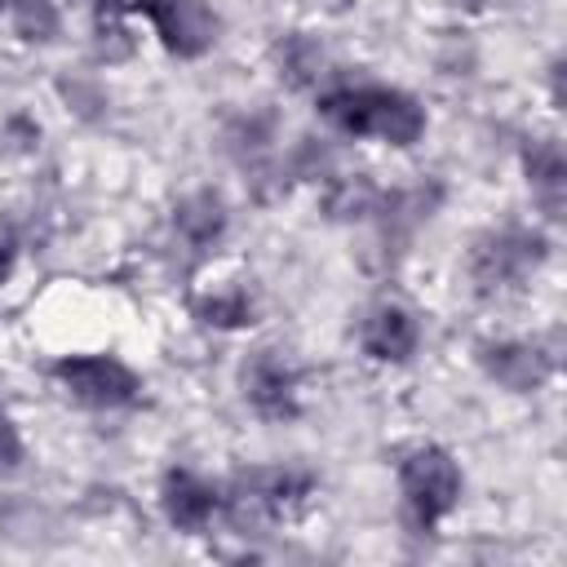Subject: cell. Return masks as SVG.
I'll list each match as a JSON object with an SVG mask.
<instances>
[{
  "label": "cell",
  "mask_w": 567,
  "mask_h": 567,
  "mask_svg": "<svg viewBox=\"0 0 567 567\" xmlns=\"http://www.w3.org/2000/svg\"><path fill=\"white\" fill-rule=\"evenodd\" d=\"M461 465L447 447L439 443H421L399 461V492H403V509L408 523L416 532H434L461 501Z\"/></svg>",
  "instance_id": "3"
},
{
  "label": "cell",
  "mask_w": 567,
  "mask_h": 567,
  "mask_svg": "<svg viewBox=\"0 0 567 567\" xmlns=\"http://www.w3.org/2000/svg\"><path fill=\"white\" fill-rule=\"evenodd\" d=\"M226 204H221V195H213V190H195V195H186L177 208H173V226H177V235L190 244V248H213L221 235H226Z\"/></svg>",
  "instance_id": "12"
},
{
  "label": "cell",
  "mask_w": 567,
  "mask_h": 567,
  "mask_svg": "<svg viewBox=\"0 0 567 567\" xmlns=\"http://www.w3.org/2000/svg\"><path fill=\"white\" fill-rule=\"evenodd\" d=\"M359 346L377 363H408L416 354V346H421V323H416V315L408 306L385 301V306L368 310V319L359 328Z\"/></svg>",
  "instance_id": "10"
},
{
  "label": "cell",
  "mask_w": 567,
  "mask_h": 567,
  "mask_svg": "<svg viewBox=\"0 0 567 567\" xmlns=\"http://www.w3.org/2000/svg\"><path fill=\"white\" fill-rule=\"evenodd\" d=\"M195 315L208 328H244V323H252V297L230 284V288H217V292L199 297L195 301Z\"/></svg>",
  "instance_id": "15"
},
{
  "label": "cell",
  "mask_w": 567,
  "mask_h": 567,
  "mask_svg": "<svg viewBox=\"0 0 567 567\" xmlns=\"http://www.w3.org/2000/svg\"><path fill=\"white\" fill-rule=\"evenodd\" d=\"M9 22L27 44H49L62 31V13L53 0H9Z\"/></svg>",
  "instance_id": "13"
},
{
  "label": "cell",
  "mask_w": 567,
  "mask_h": 567,
  "mask_svg": "<svg viewBox=\"0 0 567 567\" xmlns=\"http://www.w3.org/2000/svg\"><path fill=\"white\" fill-rule=\"evenodd\" d=\"M275 58H279V75L288 80V84H315L323 71V49L310 40V35H288V40H279V49H275Z\"/></svg>",
  "instance_id": "14"
},
{
  "label": "cell",
  "mask_w": 567,
  "mask_h": 567,
  "mask_svg": "<svg viewBox=\"0 0 567 567\" xmlns=\"http://www.w3.org/2000/svg\"><path fill=\"white\" fill-rule=\"evenodd\" d=\"M523 173L532 195L540 199V208L558 221L563 217V190H567V155L558 146V137H536L523 146Z\"/></svg>",
  "instance_id": "11"
},
{
  "label": "cell",
  "mask_w": 567,
  "mask_h": 567,
  "mask_svg": "<svg viewBox=\"0 0 567 567\" xmlns=\"http://www.w3.org/2000/svg\"><path fill=\"white\" fill-rule=\"evenodd\" d=\"M9 266H13V244H9V239H0V279L9 275Z\"/></svg>",
  "instance_id": "17"
},
{
  "label": "cell",
  "mask_w": 567,
  "mask_h": 567,
  "mask_svg": "<svg viewBox=\"0 0 567 567\" xmlns=\"http://www.w3.org/2000/svg\"><path fill=\"white\" fill-rule=\"evenodd\" d=\"M319 115L346 137H377L390 146H412L425 133V106L390 84H332L319 93Z\"/></svg>",
  "instance_id": "1"
},
{
  "label": "cell",
  "mask_w": 567,
  "mask_h": 567,
  "mask_svg": "<svg viewBox=\"0 0 567 567\" xmlns=\"http://www.w3.org/2000/svg\"><path fill=\"white\" fill-rule=\"evenodd\" d=\"M310 492H315V474L292 465H261L230 478V487L221 492V509L239 532H248V527H270L279 518H292L310 501Z\"/></svg>",
  "instance_id": "2"
},
{
  "label": "cell",
  "mask_w": 567,
  "mask_h": 567,
  "mask_svg": "<svg viewBox=\"0 0 567 567\" xmlns=\"http://www.w3.org/2000/svg\"><path fill=\"white\" fill-rule=\"evenodd\" d=\"M4 9H9V0H0V13H4Z\"/></svg>",
  "instance_id": "18"
},
{
  "label": "cell",
  "mask_w": 567,
  "mask_h": 567,
  "mask_svg": "<svg viewBox=\"0 0 567 567\" xmlns=\"http://www.w3.org/2000/svg\"><path fill=\"white\" fill-rule=\"evenodd\" d=\"M93 4H102V9H106V4H111V0H93Z\"/></svg>",
  "instance_id": "19"
},
{
  "label": "cell",
  "mask_w": 567,
  "mask_h": 567,
  "mask_svg": "<svg viewBox=\"0 0 567 567\" xmlns=\"http://www.w3.org/2000/svg\"><path fill=\"white\" fill-rule=\"evenodd\" d=\"M545 257H549V239L536 226H501L474 239L465 270L483 297H496V292L518 288Z\"/></svg>",
  "instance_id": "4"
},
{
  "label": "cell",
  "mask_w": 567,
  "mask_h": 567,
  "mask_svg": "<svg viewBox=\"0 0 567 567\" xmlns=\"http://www.w3.org/2000/svg\"><path fill=\"white\" fill-rule=\"evenodd\" d=\"M58 385L84 408H128L142 394V377L115 354H66L53 363Z\"/></svg>",
  "instance_id": "5"
},
{
  "label": "cell",
  "mask_w": 567,
  "mask_h": 567,
  "mask_svg": "<svg viewBox=\"0 0 567 567\" xmlns=\"http://www.w3.org/2000/svg\"><path fill=\"white\" fill-rule=\"evenodd\" d=\"M128 9L142 13L159 44L177 58H204L221 35V18L208 0H133Z\"/></svg>",
  "instance_id": "6"
},
{
  "label": "cell",
  "mask_w": 567,
  "mask_h": 567,
  "mask_svg": "<svg viewBox=\"0 0 567 567\" xmlns=\"http://www.w3.org/2000/svg\"><path fill=\"white\" fill-rule=\"evenodd\" d=\"M159 505H164V518L177 532L199 536L213 523V514L221 509V487H213L195 470H168L164 483H159Z\"/></svg>",
  "instance_id": "9"
},
{
  "label": "cell",
  "mask_w": 567,
  "mask_h": 567,
  "mask_svg": "<svg viewBox=\"0 0 567 567\" xmlns=\"http://www.w3.org/2000/svg\"><path fill=\"white\" fill-rule=\"evenodd\" d=\"M478 363L496 385H505L514 394L540 390L549 381V372H554V354L545 346H536V341H483L478 346Z\"/></svg>",
  "instance_id": "8"
},
{
  "label": "cell",
  "mask_w": 567,
  "mask_h": 567,
  "mask_svg": "<svg viewBox=\"0 0 567 567\" xmlns=\"http://www.w3.org/2000/svg\"><path fill=\"white\" fill-rule=\"evenodd\" d=\"M244 399L261 421H292L301 412V377L279 350H257L244 363Z\"/></svg>",
  "instance_id": "7"
},
{
  "label": "cell",
  "mask_w": 567,
  "mask_h": 567,
  "mask_svg": "<svg viewBox=\"0 0 567 567\" xmlns=\"http://www.w3.org/2000/svg\"><path fill=\"white\" fill-rule=\"evenodd\" d=\"M22 434H18V425L9 421V412H0V470H13L18 461H22Z\"/></svg>",
  "instance_id": "16"
}]
</instances>
